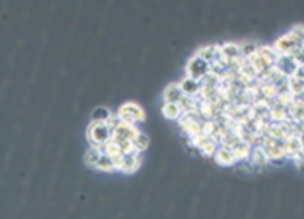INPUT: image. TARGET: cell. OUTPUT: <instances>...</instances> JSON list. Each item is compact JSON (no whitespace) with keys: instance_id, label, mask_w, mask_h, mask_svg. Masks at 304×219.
I'll use <instances>...</instances> for the list:
<instances>
[{"instance_id":"1","label":"cell","mask_w":304,"mask_h":219,"mask_svg":"<svg viewBox=\"0 0 304 219\" xmlns=\"http://www.w3.org/2000/svg\"><path fill=\"white\" fill-rule=\"evenodd\" d=\"M114 138V129L106 122H97L92 120L87 127V140H89L90 147H101L108 142V140Z\"/></svg>"},{"instance_id":"2","label":"cell","mask_w":304,"mask_h":219,"mask_svg":"<svg viewBox=\"0 0 304 219\" xmlns=\"http://www.w3.org/2000/svg\"><path fill=\"white\" fill-rule=\"evenodd\" d=\"M118 117L126 120V122H131V124H142L145 122V110L138 105V103H133V101H127L124 103L120 108L117 110Z\"/></svg>"},{"instance_id":"3","label":"cell","mask_w":304,"mask_h":219,"mask_svg":"<svg viewBox=\"0 0 304 219\" xmlns=\"http://www.w3.org/2000/svg\"><path fill=\"white\" fill-rule=\"evenodd\" d=\"M211 71V62L205 59H202L200 55L194 53L190 60H188L186 66V76L190 78H194V80H202L203 76Z\"/></svg>"},{"instance_id":"4","label":"cell","mask_w":304,"mask_h":219,"mask_svg":"<svg viewBox=\"0 0 304 219\" xmlns=\"http://www.w3.org/2000/svg\"><path fill=\"white\" fill-rule=\"evenodd\" d=\"M138 133H140L138 124L126 122V120H122V122L114 129V136H117V138H126V140H135L136 136H138Z\"/></svg>"},{"instance_id":"5","label":"cell","mask_w":304,"mask_h":219,"mask_svg":"<svg viewBox=\"0 0 304 219\" xmlns=\"http://www.w3.org/2000/svg\"><path fill=\"white\" fill-rule=\"evenodd\" d=\"M142 154L144 152H129V154H124V164H122V172L124 173H135L136 170L142 166V161H144V157H142Z\"/></svg>"},{"instance_id":"6","label":"cell","mask_w":304,"mask_h":219,"mask_svg":"<svg viewBox=\"0 0 304 219\" xmlns=\"http://www.w3.org/2000/svg\"><path fill=\"white\" fill-rule=\"evenodd\" d=\"M179 85H181L182 92L186 94V96H191V97H198L200 90H202V81L194 80V78H190V76H184V78L179 81Z\"/></svg>"},{"instance_id":"7","label":"cell","mask_w":304,"mask_h":219,"mask_svg":"<svg viewBox=\"0 0 304 219\" xmlns=\"http://www.w3.org/2000/svg\"><path fill=\"white\" fill-rule=\"evenodd\" d=\"M212 159L220 164V166H233V164H237V157L233 156L232 148H227V147L218 148Z\"/></svg>"},{"instance_id":"8","label":"cell","mask_w":304,"mask_h":219,"mask_svg":"<svg viewBox=\"0 0 304 219\" xmlns=\"http://www.w3.org/2000/svg\"><path fill=\"white\" fill-rule=\"evenodd\" d=\"M161 113L163 117L168 118V120H179L184 111H182L181 103H170V101H163L161 103Z\"/></svg>"},{"instance_id":"9","label":"cell","mask_w":304,"mask_h":219,"mask_svg":"<svg viewBox=\"0 0 304 219\" xmlns=\"http://www.w3.org/2000/svg\"><path fill=\"white\" fill-rule=\"evenodd\" d=\"M184 97L181 85L177 83H170L166 85V89L163 90V101H170V103H181V99Z\"/></svg>"},{"instance_id":"10","label":"cell","mask_w":304,"mask_h":219,"mask_svg":"<svg viewBox=\"0 0 304 219\" xmlns=\"http://www.w3.org/2000/svg\"><path fill=\"white\" fill-rule=\"evenodd\" d=\"M221 51H223V55L228 57V59H237V57L242 55L241 42H223L221 44Z\"/></svg>"},{"instance_id":"11","label":"cell","mask_w":304,"mask_h":219,"mask_svg":"<svg viewBox=\"0 0 304 219\" xmlns=\"http://www.w3.org/2000/svg\"><path fill=\"white\" fill-rule=\"evenodd\" d=\"M103 154V148L101 147H90L89 150L85 152V164L87 166H90V168H96L97 161H99V157H101Z\"/></svg>"},{"instance_id":"12","label":"cell","mask_w":304,"mask_h":219,"mask_svg":"<svg viewBox=\"0 0 304 219\" xmlns=\"http://www.w3.org/2000/svg\"><path fill=\"white\" fill-rule=\"evenodd\" d=\"M96 170H99V172H108V173L117 172V170H115V164H114V157L103 152L101 157H99V161H97V164H96Z\"/></svg>"},{"instance_id":"13","label":"cell","mask_w":304,"mask_h":219,"mask_svg":"<svg viewBox=\"0 0 304 219\" xmlns=\"http://www.w3.org/2000/svg\"><path fill=\"white\" fill-rule=\"evenodd\" d=\"M218 48H220V44H207V46H202L198 51H196V55H200L202 59L209 60V62H212L216 57V53H218Z\"/></svg>"},{"instance_id":"14","label":"cell","mask_w":304,"mask_h":219,"mask_svg":"<svg viewBox=\"0 0 304 219\" xmlns=\"http://www.w3.org/2000/svg\"><path fill=\"white\" fill-rule=\"evenodd\" d=\"M133 144H135V148L138 152H145L149 148V135H145L144 131H140L138 136L133 140Z\"/></svg>"},{"instance_id":"15","label":"cell","mask_w":304,"mask_h":219,"mask_svg":"<svg viewBox=\"0 0 304 219\" xmlns=\"http://www.w3.org/2000/svg\"><path fill=\"white\" fill-rule=\"evenodd\" d=\"M181 106H182V111H194L196 106H198V97H191V96H186L181 99Z\"/></svg>"},{"instance_id":"16","label":"cell","mask_w":304,"mask_h":219,"mask_svg":"<svg viewBox=\"0 0 304 219\" xmlns=\"http://www.w3.org/2000/svg\"><path fill=\"white\" fill-rule=\"evenodd\" d=\"M103 152H105V154H108V156H115V154H122V152H120V147H118V144H117V142H115L114 138L108 140V142H106V144L103 145Z\"/></svg>"},{"instance_id":"17","label":"cell","mask_w":304,"mask_h":219,"mask_svg":"<svg viewBox=\"0 0 304 219\" xmlns=\"http://www.w3.org/2000/svg\"><path fill=\"white\" fill-rule=\"evenodd\" d=\"M112 111L108 108H105V106H101V108H97L96 111L92 113V120H97V122H106L108 118H110Z\"/></svg>"},{"instance_id":"18","label":"cell","mask_w":304,"mask_h":219,"mask_svg":"<svg viewBox=\"0 0 304 219\" xmlns=\"http://www.w3.org/2000/svg\"><path fill=\"white\" fill-rule=\"evenodd\" d=\"M258 50V44L255 41H244L241 42V51L244 57H249V55H253L255 51Z\"/></svg>"},{"instance_id":"19","label":"cell","mask_w":304,"mask_h":219,"mask_svg":"<svg viewBox=\"0 0 304 219\" xmlns=\"http://www.w3.org/2000/svg\"><path fill=\"white\" fill-rule=\"evenodd\" d=\"M120 122H122V118L118 117V113H112V115H110V118L106 120V124H108V126H110L112 129H115V127H117Z\"/></svg>"},{"instance_id":"20","label":"cell","mask_w":304,"mask_h":219,"mask_svg":"<svg viewBox=\"0 0 304 219\" xmlns=\"http://www.w3.org/2000/svg\"><path fill=\"white\" fill-rule=\"evenodd\" d=\"M114 157V164H115V170L117 172H122V164H124V154H115Z\"/></svg>"}]
</instances>
